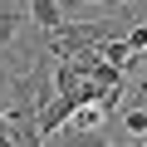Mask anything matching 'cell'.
<instances>
[{
	"instance_id": "2",
	"label": "cell",
	"mask_w": 147,
	"mask_h": 147,
	"mask_svg": "<svg viewBox=\"0 0 147 147\" xmlns=\"http://www.w3.org/2000/svg\"><path fill=\"white\" fill-rule=\"evenodd\" d=\"M30 20H34L44 34L64 30V25H69V20H64V0H30Z\"/></svg>"
},
{
	"instance_id": "7",
	"label": "cell",
	"mask_w": 147,
	"mask_h": 147,
	"mask_svg": "<svg viewBox=\"0 0 147 147\" xmlns=\"http://www.w3.org/2000/svg\"><path fill=\"white\" fill-rule=\"evenodd\" d=\"M69 147H113V142H103L98 132H74L69 127Z\"/></svg>"
},
{
	"instance_id": "8",
	"label": "cell",
	"mask_w": 147,
	"mask_h": 147,
	"mask_svg": "<svg viewBox=\"0 0 147 147\" xmlns=\"http://www.w3.org/2000/svg\"><path fill=\"white\" fill-rule=\"evenodd\" d=\"M69 5H93V0H64V10H69ZM103 5H113V10H118V5H127V0H103Z\"/></svg>"
},
{
	"instance_id": "5",
	"label": "cell",
	"mask_w": 147,
	"mask_h": 147,
	"mask_svg": "<svg viewBox=\"0 0 147 147\" xmlns=\"http://www.w3.org/2000/svg\"><path fill=\"white\" fill-rule=\"evenodd\" d=\"M127 44H132V54H147V20H132L127 25V34H123Z\"/></svg>"
},
{
	"instance_id": "1",
	"label": "cell",
	"mask_w": 147,
	"mask_h": 147,
	"mask_svg": "<svg viewBox=\"0 0 147 147\" xmlns=\"http://www.w3.org/2000/svg\"><path fill=\"white\" fill-rule=\"evenodd\" d=\"M79 108H84L79 98H54V103L39 113V132H44V137H54L64 123H74V113H79Z\"/></svg>"
},
{
	"instance_id": "4",
	"label": "cell",
	"mask_w": 147,
	"mask_h": 147,
	"mask_svg": "<svg viewBox=\"0 0 147 147\" xmlns=\"http://www.w3.org/2000/svg\"><path fill=\"white\" fill-rule=\"evenodd\" d=\"M98 123H103V108L98 103H84L79 113H74V132H93Z\"/></svg>"
},
{
	"instance_id": "3",
	"label": "cell",
	"mask_w": 147,
	"mask_h": 147,
	"mask_svg": "<svg viewBox=\"0 0 147 147\" xmlns=\"http://www.w3.org/2000/svg\"><path fill=\"white\" fill-rule=\"evenodd\" d=\"M25 20H30V15H20V10H0V49H10V44H15V34H20Z\"/></svg>"
},
{
	"instance_id": "6",
	"label": "cell",
	"mask_w": 147,
	"mask_h": 147,
	"mask_svg": "<svg viewBox=\"0 0 147 147\" xmlns=\"http://www.w3.org/2000/svg\"><path fill=\"white\" fill-rule=\"evenodd\" d=\"M123 127H127L132 137H147V108H127V113H123Z\"/></svg>"
},
{
	"instance_id": "9",
	"label": "cell",
	"mask_w": 147,
	"mask_h": 147,
	"mask_svg": "<svg viewBox=\"0 0 147 147\" xmlns=\"http://www.w3.org/2000/svg\"><path fill=\"white\" fill-rule=\"evenodd\" d=\"M10 88H15V74H10V69H0V93H10Z\"/></svg>"
}]
</instances>
